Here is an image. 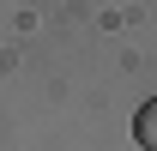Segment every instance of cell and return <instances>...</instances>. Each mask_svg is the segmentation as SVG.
<instances>
[{"label": "cell", "mask_w": 157, "mask_h": 151, "mask_svg": "<svg viewBox=\"0 0 157 151\" xmlns=\"http://www.w3.org/2000/svg\"><path fill=\"white\" fill-rule=\"evenodd\" d=\"M133 139H139L145 151H157V97H151V103H139V115H133Z\"/></svg>", "instance_id": "1"}]
</instances>
